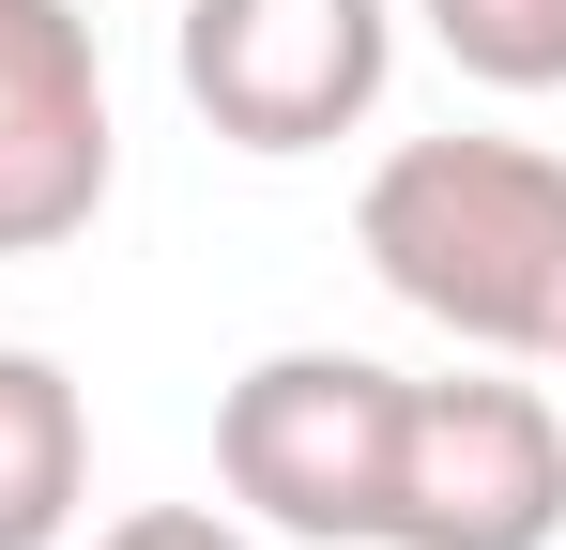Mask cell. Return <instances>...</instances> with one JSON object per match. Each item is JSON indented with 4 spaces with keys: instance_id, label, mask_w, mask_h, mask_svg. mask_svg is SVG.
I'll list each match as a JSON object with an SVG mask.
<instances>
[{
    "instance_id": "cell-6",
    "label": "cell",
    "mask_w": 566,
    "mask_h": 550,
    "mask_svg": "<svg viewBox=\"0 0 566 550\" xmlns=\"http://www.w3.org/2000/svg\"><path fill=\"white\" fill-rule=\"evenodd\" d=\"M93 520V398L77 367L0 337V550H62Z\"/></svg>"
},
{
    "instance_id": "cell-5",
    "label": "cell",
    "mask_w": 566,
    "mask_h": 550,
    "mask_svg": "<svg viewBox=\"0 0 566 550\" xmlns=\"http://www.w3.org/2000/svg\"><path fill=\"white\" fill-rule=\"evenodd\" d=\"M123 183L107 46L77 0H0V261H62Z\"/></svg>"
},
{
    "instance_id": "cell-2",
    "label": "cell",
    "mask_w": 566,
    "mask_h": 550,
    "mask_svg": "<svg viewBox=\"0 0 566 550\" xmlns=\"http://www.w3.org/2000/svg\"><path fill=\"white\" fill-rule=\"evenodd\" d=\"M382 458H398V367L368 352H261L214 398V489L291 550H368Z\"/></svg>"
},
{
    "instance_id": "cell-7",
    "label": "cell",
    "mask_w": 566,
    "mask_h": 550,
    "mask_svg": "<svg viewBox=\"0 0 566 550\" xmlns=\"http://www.w3.org/2000/svg\"><path fill=\"white\" fill-rule=\"evenodd\" d=\"M474 92H566V0H413Z\"/></svg>"
},
{
    "instance_id": "cell-1",
    "label": "cell",
    "mask_w": 566,
    "mask_h": 550,
    "mask_svg": "<svg viewBox=\"0 0 566 550\" xmlns=\"http://www.w3.org/2000/svg\"><path fill=\"white\" fill-rule=\"evenodd\" d=\"M353 261L444 321L460 352H505V367H566V154L536 138H398L353 199Z\"/></svg>"
},
{
    "instance_id": "cell-3",
    "label": "cell",
    "mask_w": 566,
    "mask_h": 550,
    "mask_svg": "<svg viewBox=\"0 0 566 550\" xmlns=\"http://www.w3.org/2000/svg\"><path fill=\"white\" fill-rule=\"evenodd\" d=\"M566 536V413L536 382H398V458H382L368 550H552Z\"/></svg>"
},
{
    "instance_id": "cell-4",
    "label": "cell",
    "mask_w": 566,
    "mask_h": 550,
    "mask_svg": "<svg viewBox=\"0 0 566 550\" xmlns=\"http://www.w3.org/2000/svg\"><path fill=\"white\" fill-rule=\"evenodd\" d=\"M169 77L230 154H337L398 77V0H185Z\"/></svg>"
},
{
    "instance_id": "cell-8",
    "label": "cell",
    "mask_w": 566,
    "mask_h": 550,
    "mask_svg": "<svg viewBox=\"0 0 566 550\" xmlns=\"http://www.w3.org/2000/svg\"><path fill=\"white\" fill-rule=\"evenodd\" d=\"M93 550H261L230 505H138V520H107Z\"/></svg>"
}]
</instances>
